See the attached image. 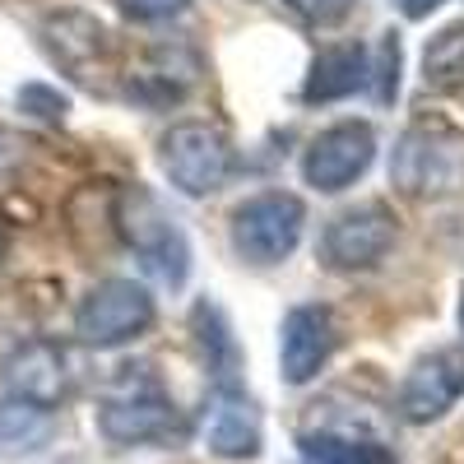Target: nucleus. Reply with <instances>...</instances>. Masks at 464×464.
I'll return each mask as SVG.
<instances>
[{
    "label": "nucleus",
    "instance_id": "obj_1",
    "mask_svg": "<svg viewBox=\"0 0 464 464\" xmlns=\"http://www.w3.org/2000/svg\"><path fill=\"white\" fill-rule=\"evenodd\" d=\"M391 186L409 200H446L464 190V130L422 116L413 121L391 153Z\"/></svg>",
    "mask_w": 464,
    "mask_h": 464
},
{
    "label": "nucleus",
    "instance_id": "obj_2",
    "mask_svg": "<svg viewBox=\"0 0 464 464\" xmlns=\"http://www.w3.org/2000/svg\"><path fill=\"white\" fill-rule=\"evenodd\" d=\"M111 223L121 232V242L144 260V269L159 284L181 288L190 275V242L177 227V218H168V209L159 205V196L144 186H121L116 190V209Z\"/></svg>",
    "mask_w": 464,
    "mask_h": 464
},
{
    "label": "nucleus",
    "instance_id": "obj_3",
    "mask_svg": "<svg viewBox=\"0 0 464 464\" xmlns=\"http://www.w3.org/2000/svg\"><path fill=\"white\" fill-rule=\"evenodd\" d=\"M302 227H306V205L288 190H260V196L242 200L227 218V237L232 251H237L246 265H284L297 242H302Z\"/></svg>",
    "mask_w": 464,
    "mask_h": 464
},
{
    "label": "nucleus",
    "instance_id": "obj_4",
    "mask_svg": "<svg viewBox=\"0 0 464 464\" xmlns=\"http://www.w3.org/2000/svg\"><path fill=\"white\" fill-rule=\"evenodd\" d=\"M400 237V218L385 200H362L353 209H339L325 232H321V246H316V260L334 275H367L376 269L385 256H391Z\"/></svg>",
    "mask_w": 464,
    "mask_h": 464
},
{
    "label": "nucleus",
    "instance_id": "obj_5",
    "mask_svg": "<svg viewBox=\"0 0 464 464\" xmlns=\"http://www.w3.org/2000/svg\"><path fill=\"white\" fill-rule=\"evenodd\" d=\"M159 168L181 196L200 200L232 177V144L209 121H177L159 140Z\"/></svg>",
    "mask_w": 464,
    "mask_h": 464
},
{
    "label": "nucleus",
    "instance_id": "obj_6",
    "mask_svg": "<svg viewBox=\"0 0 464 464\" xmlns=\"http://www.w3.org/2000/svg\"><path fill=\"white\" fill-rule=\"evenodd\" d=\"M159 306H153V293L135 279H102L84 293L80 312H74V334L89 348H121L130 339H140Z\"/></svg>",
    "mask_w": 464,
    "mask_h": 464
},
{
    "label": "nucleus",
    "instance_id": "obj_7",
    "mask_svg": "<svg viewBox=\"0 0 464 464\" xmlns=\"http://www.w3.org/2000/svg\"><path fill=\"white\" fill-rule=\"evenodd\" d=\"M181 428L186 422H181L177 404L153 381L126 385L121 395L102 400V409H98V432L111 446H159V441L181 437Z\"/></svg>",
    "mask_w": 464,
    "mask_h": 464
},
{
    "label": "nucleus",
    "instance_id": "obj_8",
    "mask_svg": "<svg viewBox=\"0 0 464 464\" xmlns=\"http://www.w3.org/2000/svg\"><path fill=\"white\" fill-rule=\"evenodd\" d=\"M372 163H376V130L367 121H334L306 144L302 181L321 196H339L358 177H367Z\"/></svg>",
    "mask_w": 464,
    "mask_h": 464
},
{
    "label": "nucleus",
    "instance_id": "obj_9",
    "mask_svg": "<svg viewBox=\"0 0 464 464\" xmlns=\"http://www.w3.org/2000/svg\"><path fill=\"white\" fill-rule=\"evenodd\" d=\"M0 381H5V395L14 404L43 409V413H52L74 385L65 348H56L47 339H33V343L14 348V353L5 358V367H0Z\"/></svg>",
    "mask_w": 464,
    "mask_h": 464
},
{
    "label": "nucleus",
    "instance_id": "obj_10",
    "mask_svg": "<svg viewBox=\"0 0 464 464\" xmlns=\"http://www.w3.org/2000/svg\"><path fill=\"white\" fill-rule=\"evenodd\" d=\"M464 395V348H437V353H422L404 385H400V418L404 422H437L446 418Z\"/></svg>",
    "mask_w": 464,
    "mask_h": 464
},
{
    "label": "nucleus",
    "instance_id": "obj_11",
    "mask_svg": "<svg viewBox=\"0 0 464 464\" xmlns=\"http://www.w3.org/2000/svg\"><path fill=\"white\" fill-rule=\"evenodd\" d=\"M334 316L330 306H316V302H302L284 316L279 325V376L284 385H306L316 381L321 367L334 358Z\"/></svg>",
    "mask_w": 464,
    "mask_h": 464
},
{
    "label": "nucleus",
    "instance_id": "obj_12",
    "mask_svg": "<svg viewBox=\"0 0 464 464\" xmlns=\"http://www.w3.org/2000/svg\"><path fill=\"white\" fill-rule=\"evenodd\" d=\"M265 446L260 409L237 385H218L205 413V450L218 459H256Z\"/></svg>",
    "mask_w": 464,
    "mask_h": 464
},
{
    "label": "nucleus",
    "instance_id": "obj_13",
    "mask_svg": "<svg viewBox=\"0 0 464 464\" xmlns=\"http://www.w3.org/2000/svg\"><path fill=\"white\" fill-rule=\"evenodd\" d=\"M372 84V56L358 43H343V47H325L312 61V74L302 84L306 102H339V98H353Z\"/></svg>",
    "mask_w": 464,
    "mask_h": 464
},
{
    "label": "nucleus",
    "instance_id": "obj_14",
    "mask_svg": "<svg viewBox=\"0 0 464 464\" xmlns=\"http://www.w3.org/2000/svg\"><path fill=\"white\" fill-rule=\"evenodd\" d=\"M297 450L312 464H400L385 441L353 428H306L297 432Z\"/></svg>",
    "mask_w": 464,
    "mask_h": 464
},
{
    "label": "nucleus",
    "instance_id": "obj_15",
    "mask_svg": "<svg viewBox=\"0 0 464 464\" xmlns=\"http://www.w3.org/2000/svg\"><path fill=\"white\" fill-rule=\"evenodd\" d=\"M422 89L428 93H464V24H446L422 47Z\"/></svg>",
    "mask_w": 464,
    "mask_h": 464
},
{
    "label": "nucleus",
    "instance_id": "obj_16",
    "mask_svg": "<svg viewBox=\"0 0 464 464\" xmlns=\"http://www.w3.org/2000/svg\"><path fill=\"white\" fill-rule=\"evenodd\" d=\"M47 47H52V56L56 61H65V65H74L80 70L84 61H93V56H102V47H107V28L98 24V19H89V14H80V37H70L65 28H61V19L52 14L47 19Z\"/></svg>",
    "mask_w": 464,
    "mask_h": 464
},
{
    "label": "nucleus",
    "instance_id": "obj_17",
    "mask_svg": "<svg viewBox=\"0 0 464 464\" xmlns=\"http://www.w3.org/2000/svg\"><path fill=\"white\" fill-rule=\"evenodd\" d=\"M400 70H404V47H400V33L385 28L372 47V93L381 107H391L400 93Z\"/></svg>",
    "mask_w": 464,
    "mask_h": 464
},
{
    "label": "nucleus",
    "instance_id": "obj_18",
    "mask_svg": "<svg viewBox=\"0 0 464 464\" xmlns=\"http://www.w3.org/2000/svg\"><path fill=\"white\" fill-rule=\"evenodd\" d=\"M47 437V413L28 409V404H0V450H33L37 441Z\"/></svg>",
    "mask_w": 464,
    "mask_h": 464
},
{
    "label": "nucleus",
    "instance_id": "obj_19",
    "mask_svg": "<svg viewBox=\"0 0 464 464\" xmlns=\"http://www.w3.org/2000/svg\"><path fill=\"white\" fill-rule=\"evenodd\" d=\"M19 111L37 116V121L61 126L65 111H70V98H65L61 89H52V84H24V89H19Z\"/></svg>",
    "mask_w": 464,
    "mask_h": 464
},
{
    "label": "nucleus",
    "instance_id": "obj_20",
    "mask_svg": "<svg viewBox=\"0 0 464 464\" xmlns=\"http://www.w3.org/2000/svg\"><path fill=\"white\" fill-rule=\"evenodd\" d=\"M284 5L312 28H339L348 14H353L358 0H284Z\"/></svg>",
    "mask_w": 464,
    "mask_h": 464
},
{
    "label": "nucleus",
    "instance_id": "obj_21",
    "mask_svg": "<svg viewBox=\"0 0 464 464\" xmlns=\"http://www.w3.org/2000/svg\"><path fill=\"white\" fill-rule=\"evenodd\" d=\"M126 19H140V24H163V19H177L190 0H116Z\"/></svg>",
    "mask_w": 464,
    "mask_h": 464
},
{
    "label": "nucleus",
    "instance_id": "obj_22",
    "mask_svg": "<svg viewBox=\"0 0 464 464\" xmlns=\"http://www.w3.org/2000/svg\"><path fill=\"white\" fill-rule=\"evenodd\" d=\"M437 5H446V0H400V10H404V19H428Z\"/></svg>",
    "mask_w": 464,
    "mask_h": 464
},
{
    "label": "nucleus",
    "instance_id": "obj_23",
    "mask_svg": "<svg viewBox=\"0 0 464 464\" xmlns=\"http://www.w3.org/2000/svg\"><path fill=\"white\" fill-rule=\"evenodd\" d=\"M5 251H10V237H5V227H0V260H5Z\"/></svg>",
    "mask_w": 464,
    "mask_h": 464
},
{
    "label": "nucleus",
    "instance_id": "obj_24",
    "mask_svg": "<svg viewBox=\"0 0 464 464\" xmlns=\"http://www.w3.org/2000/svg\"><path fill=\"white\" fill-rule=\"evenodd\" d=\"M459 330H464V288H459Z\"/></svg>",
    "mask_w": 464,
    "mask_h": 464
}]
</instances>
